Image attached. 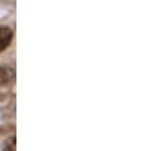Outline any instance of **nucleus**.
Wrapping results in <instances>:
<instances>
[{"label":"nucleus","instance_id":"nucleus-1","mask_svg":"<svg viewBox=\"0 0 142 151\" xmlns=\"http://www.w3.org/2000/svg\"><path fill=\"white\" fill-rule=\"evenodd\" d=\"M13 40V32L8 27H0V52L4 51Z\"/></svg>","mask_w":142,"mask_h":151},{"label":"nucleus","instance_id":"nucleus-2","mask_svg":"<svg viewBox=\"0 0 142 151\" xmlns=\"http://www.w3.org/2000/svg\"><path fill=\"white\" fill-rule=\"evenodd\" d=\"M14 79V70L11 68L1 66L0 68V85H5L9 84Z\"/></svg>","mask_w":142,"mask_h":151}]
</instances>
